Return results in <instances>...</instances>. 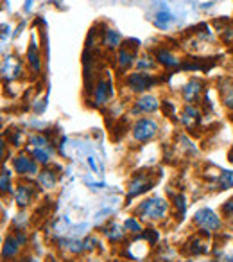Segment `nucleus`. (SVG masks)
<instances>
[{"instance_id": "1", "label": "nucleus", "mask_w": 233, "mask_h": 262, "mask_svg": "<svg viewBox=\"0 0 233 262\" xmlns=\"http://www.w3.org/2000/svg\"><path fill=\"white\" fill-rule=\"evenodd\" d=\"M169 210V203L167 200H164V198H149V200L142 201V203L136 207L135 214L138 215L140 219H146V221H158V219H161L165 214H167Z\"/></svg>"}, {"instance_id": "2", "label": "nucleus", "mask_w": 233, "mask_h": 262, "mask_svg": "<svg viewBox=\"0 0 233 262\" xmlns=\"http://www.w3.org/2000/svg\"><path fill=\"white\" fill-rule=\"evenodd\" d=\"M160 83L158 77H154L153 74L149 72H140V70H135V72L128 74L124 77V86L128 88L131 94H146L149 88L156 86Z\"/></svg>"}, {"instance_id": "3", "label": "nucleus", "mask_w": 233, "mask_h": 262, "mask_svg": "<svg viewBox=\"0 0 233 262\" xmlns=\"http://www.w3.org/2000/svg\"><path fill=\"white\" fill-rule=\"evenodd\" d=\"M133 131V139L136 142H149L154 137L158 135V122L151 117H144V119H138L131 127Z\"/></svg>"}, {"instance_id": "4", "label": "nucleus", "mask_w": 233, "mask_h": 262, "mask_svg": "<svg viewBox=\"0 0 233 262\" xmlns=\"http://www.w3.org/2000/svg\"><path fill=\"white\" fill-rule=\"evenodd\" d=\"M113 97V83L109 77H101L94 83V90H91V104L95 108L108 104Z\"/></svg>"}, {"instance_id": "5", "label": "nucleus", "mask_w": 233, "mask_h": 262, "mask_svg": "<svg viewBox=\"0 0 233 262\" xmlns=\"http://www.w3.org/2000/svg\"><path fill=\"white\" fill-rule=\"evenodd\" d=\"M194 223H196V226L201 232H208V233L217 232L222 226L221 217H217V214H215L214 210H210V208H201V210H197L196 214H194Z\"/></svg>"}, {"instance_id": "6", "label": "nucleus", "mask_w": 233, "mask_h": 262, "mask_svg": "<svg viewBox=\"0 0 233 262\" xmlns=\"http://www.w3.org/2000/svg\"><path fill=\"white\" fill-rule=\"evenodd\" d=\"M153 185H154L153 172H138V174L131 180V183H129V187H128V203L133 198L147 192Z\"/></svg>"}, {"instance_id": "7", "label": "nucleus", "mask_w": 233, "mask_h": 262, "mask_svg": "<svg viewBox=\"0 0 233 262\" xmlns=\"http://www.w3.org/2000/svg\"><path fill=\"white\" fill-rule=\"evenodd\" d=\"M204 86H206V84H204V81L190 79L189 83L181 88L183 101H185L187 104H197V102L204 97V94H206V88H204Z\"/></svg>"}, {"instance_id": "8", "label": "nucleus", "mask_w": 233, "mask_h": 262, "mask_svg": "<svg viewBox=\"0 0 233 262\" xmlns=\"http://www.w3.org/2000/svg\"><path fill=\"white\" fill-rule=\"evenodd\" d=\"M153 56H154V59H156L158 65L165 67V69H178V67H181V59H179L178 56H176L174 52L167 47L154 49Z\"/></svg>"}, {"instance_id": "9", "label": "nucleus", "mask_w": 233, "mask_h": 262, "mask_svg": "<svg viewBox=\"0 0 233 262\" xmlns=\"http://www.w3.org/2000/svg\"><path fill=\"white\" fill-rule=\"evenodd\" d=\"M13 167H15V171L22 176L38 174V162L34 160V158L26 157V155H18V157L13 160Z\"/></svg>"}, {"instance_id": "10", "label": "nucleus", "mask_w": 233, "mask_h": 262, "mask_svg": "<svg viewBox=\"0 0 233 262\" xmlns=\"http://www.w3.org/2000/svg\"><path fill=\"white\" fill-rule=\"evenodd\" d=\"M158 108H160V102H158L156 95H153V94L138 95V97L135 99V106H133V110H135L136 113H153V112H156Z\"/></svg>"}, {"instance_id": "11", "label": "nucleus", "mask_w": 233, "mask_h": 262, "mask_svg": "<svg viewBox=\"0 0 233 262\" xmlns=\"http://www.w3.org/2000/svg\"><path fill=\"white\" fill-rule=\"evenodd\" d=\"M179 120H181V124L187 127V129L194 131L201 122V112L194 104H187L185 108L181 110V117H179Z\"/></svg>"}, {"instance_id": "12", "label": "nucleus", "mask_w": 233, "mask_h": 262, "mask_svg": "<svg viewBox=\"0 0 233 262\" xmlns=\"http://www.w3.org/2000/svg\"><path fill=\"white\" fill-rule=\"evenodd\" d=\"M102 45H104L109 52L119 51V49L124 45V38H122V34L119 33V31L111 29V27H106V29L102 31Z\"/></svg>"}, {"instance_id": "13", "label": "nucleus", "mask_w": 233, "mask_h": 262, "mask_svg": "<svg viewBox=\"0 0 233 262\" xmlns=\"http://www.w3.org/2000/svg\"><path fill=\"white\" fill-rule=\"evenodd\" d=\"M24 241H26V233H24L22 230H18V233H16V235H9L8 239L4 241L2 257H4V258L15 257V255L18 253V250H20V246H22Z\"/></svg>"}, {"instance_id": "14", "label": "nucleus", "mask_w": 233, "mask_h": 262, "mask_svg": "<svg viewBox=\"0 0 233 262\" xmlns=\"http://www.w3.org/2000/svg\"><path fill=\"white\" fill-rule=\"evenodd\" d=\"M204 233H206V232H201L199 235L192 237V239H190V243L187 244L189 248H185V250L189 251L190 255H204V253H208L210 246H208V243L203 239Z\"/></svg>"}, {"instance_id": "15", "label": "nucleus", "mask_w": 233, "mask_h": 262, "mask_svg": "<svg viewBox=\"0 0 233 262\" xmlns=\"http://www.w3.org/2000/svg\"><path fill=\"white\" fill-rule=\"evenodd\" d=\"M36 187H31V185H26V183H20L18 189L15 192V198H16V203L20 207H27V205L33 201V196L36 194Z\"/></svg>"}, {"instance_id": "16", "label": "nucleus", "mask_w": 233, "mask_h": 262, "mask_svg": "<svg viewBox=\"0 0 233 262\" xmlns=\"http://www.w3.org/2000/svg\"><path fill=\"white\" fill-rule=\"evenodd\" d=\"M27 63H29L33 72L38 74L41 70V56H40V51H38V43L34 41V38L31 40V45H29V49H27Z\"/></svg>"}, {"instance_id": "17", "label": "nucleus", "mask_w": 233, "mask_h": 262, "mask_svg": "<svg viewBox=\"0 0 233 262\" xmlns=\"http://www.w3.org/2000/svg\"><path fill=\"white\" fill-rule=\"evenodd\" d=\"M221 99L226 108L233 110V79L221 81Z\"/></svg>"}, {"instance_id": "18", "label": "nucleus", "mask_w": 233, "mask_h": 262, "mask_svg": "<svg viewBox=\"0 0 233 262\" xmlns=\"http://www.w3.org/2000/svg\"><path fill=\"white\" fill-rule=\"evenodd\" d=\"M38 183H40L43 189H54L56 183H58V176L52 171H49V169H45V171L38 172Z\"/></svg>"}, {"instance_id": "19", "label": "nucleus", "mask_w": 233, "mask_h": 262, "mask_svg": "<svg viewBox=\"0 0 233 262\" xmlns=\"http://www.w3.org/2000/svg\"><path fill=\"white\" fill-rule=\"evenodd\" d=\"M171 22H172V15L167 11V9H161V11H158L156 15H154V18H153V24L161 31L167 29V27L171 26Z\"/></svg>"}, {"instance_id": "20", "label": "nucleus", "mask_w": 233, "mask_h": 262, "mask_svg": "<svg viewBox=\"0 0 233 262\" xmlns=\"http://www.w3.org/2000/svg\"><path fill=\"white\" fill-rule=\"evenodd\" d=\"M154 69H156V63L149 56H142L140 59H136V70H140V72H151Z\"/></svg>"}, {"instance_id": "21", "label": "nucleus", "mask_w": 233, "mask_h": 262, "mask_svg": "<svg viewBox=\"0 0 233 262\" xmlns=\"http://www.w3.org/2000/svg\"><path fill=\"white\" fill-rule=\"evenodd\" d=\"M33 158L41 165H47L51 162V155H49L47 147H34L33 149Z\"/></svg>"}, {"instance_id": "22", "label": "nucleus", "mask_w": 233, "mask_h": 262, "mask_svg": "<svg viewBox=\"0 0 233 262\" xmlns=\"http://www.w3.org/2000/svg\"><path fill=\"white\" fill-rule=\"evenodd\" d=\"M219 187H221L222 190L224 189H231L233 187V171H221L219 172Z\"/></svg>"}, {"instance_id": "23", "label": "nucleus", "mask_w": 233, "mask_h": 262, "mask_svg": "<svg viewBox=\"0 0 233 262\" xmlns=\"http://www.w3.org/2000/svg\"><path fill=\"white\" fill-rule=\"evenodd\" d=\"M124 226L121 225H113L111 228H109V232H106V237H108L109 241H119L124 237Z\"/></svg>"}, {"instance_id": "24", "label": "nucleus", "mask_w": 233, "mask_h": 262, "mask_svg": "<svg viewBox=\"0 0 233 262\" xmlns=\"http://www.w3.org/2000/svg\"><path fill=\"white\" fill-rule=\"evenodd\" d=\"M124 228L126 230H133V232H136V233H142L144 230H142V226H140V223L136 221L135 217H129V219H126V223H124Z\"/></svg>"}, {"instance_id": "25", "label": "nucleus", "mask_w": 233, "mask_h": 262, "mask_svg": "<svg viewBox=\"0 0 233 262\" xmlns=\"http://www.w3.org/2000/svg\"><path fill=\"white\" fill-rule=\"evenodd\" d=\"M142 237H144V239H146L149 244H156V243H158V237H160V235H158L156 230L149 228V230H144V232H142Z\"/></svg>"}, {"instance_id": "26", "label": "nucleus", "mask_w": 233, "mask_h": 262, "mask_svg": "<svg viewBox=\"0 0 233 262\" xmlns=\"http://www.w3.org/2000/svg\"><path fill=\"white\" fill-rule=\"evenodd\" d=\"M161 110H164L165 117H174V113H176V106H174V102H171V101L161 102Z\"/></svg>"}, {"instance_id": "27", "label": "nucleus", "mask_w": 233, "mask_h": 262, "mask_svg": "<svg viewBox=\"0 0 233 262\" xmlns=\"http://www.w3.org/2000/svg\"><path fill=\"white\" fill-rule=\"evenodd\" d=\"M31 144H36V147H47L49 140H47V137H43V135H33L31 137Z\"/></svg>"}, {"instance_id": "28", "label": "nucleus", "mask_w": 233, "mask_h": 262, "mask_svg": "<svg viewBox=\"0 0 233 262\" xmlns=\"http://www.w3.org/2000/svg\"><path fill=\"white\" fill-rule=\"evenodd\" d=\"M221 210H222V214H224L228 219H233V198H231V200H228L224 205H222Z\"/></svg>"}, {"instance_id": "29", "label": "nucleus", "mask_w": 233, "mask_h": 262, "mask_svg": "<svg viewBox=\"0 0 233 262\" xmlns=\"http://www.w3.org/2000/svg\"><path fill=\"white\" fill-rule=\"evenodd\" d=\"M9 171L4 167V171H2V192H9Z\"/></svg>"}, {"instance_id": "30", "label": "nucleus", "mask_w": 233, "mask_h": 262, "mask_svg": "<svg viewBox=\"0 0 233 262\" xmlns=\"http://www.w3.org/2000/svg\"><path fill=\"white\" fill-rule=\"evenodd\" d=\"M176 207L181 210V214H185V208H187V205H185V198L179 194V196H176Z\"/></svg>"}, {"instance_id": "31", "label": "nucleus", "mask_w": 233, "mask_h": 262, "mask_svg": "<svg viewBox=\"0 0 233 262\" xmlns=\"http://www.w3.org/2000/svg\"><path fill=\"white\" fill-rule=\"evenodd\" d=\"M31 2H33V0H27V4H26V11H29V9H31Z\"/></svg>"}]
</instances>
